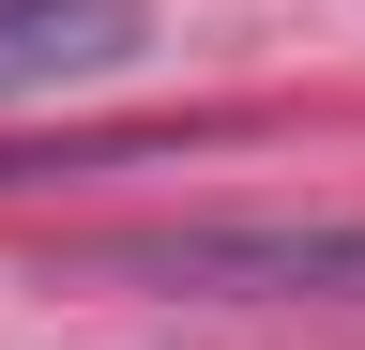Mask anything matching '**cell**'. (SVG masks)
Segmentation results:
<instances>
[{"instance_id": "1", "label": "cell", "mask_w": 365, "mask_h": 350, "mask_svg": "<svg viewBox=\"0 0 365 350\" xmlns=\"http://www.w3.org/2000/svg\"><path fill=\"white\" fill-rule=\"evenodd\" d=\"M137 46H153V0H0V107L122 76Z\"/></svg>"}]
</instances>
